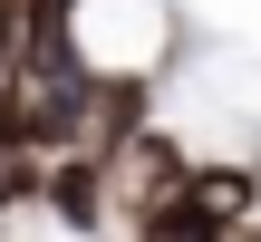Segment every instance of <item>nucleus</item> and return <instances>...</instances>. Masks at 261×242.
<instances>
[{
    "label": "nucleus",
    "instance_id": "2",
    "mask_svg": "<svg viewBox=\"0 0 261 242\" xmlns=\"http://www.w3.org/2000/svg\"><path fill=\"white\" fill-rule=\"evenodd\" d=\"M145 126H155V78H145V68H97V78H87V155L116 165Z\"/></svg>",
    "mask_w": 261,
    "mask_h": 242
},
{
    "label": "nucleus",
    "instance_id": "5",
    "mask_svg": "<svg viewBox=\"0 0 261 242\" xmlns=\"http://www.w3.org/2000/svg\"><path fill=\"white\" fill-rule=\"evenodd\" d=\"M19 39H29V10H19V0H0V87L19 78Z\"/></svg>",
    "mask_w": 261,
    "mask_h": 242
},
{
    "label": "nucleus",
    "instance_id": "4",
    "mask_svg": "<svg viewBox=\"0 0 261 242\" xmlns=\"http://www.w3.org/2000/svg\"><path fill=\"white\" fill-rule=\"evenodd\" d=\"M48 194V165L39 155H0V213H19V204H39Z\"/></svg>",
    "mask_w": 261,
    "mask_h": 242
},
{
    "label": "nucleus",
    "instance_id": "3",
    "mask_svg": "<svg viewBox=\"0 0 261 242\" xmlns=\"http://www.w3.org/2000/svg\"><path fill=\"white\" fill-rule=\"evenodd\" d=\"M39 213H48V223H68V233H107V213H116V194H107V165H97V155H58V165H48V194H39Z\"/></svg>",
    "mask_w": 261,
    "mask_h": 242
},
{
    "label": "nucleus",
    "instance_id": "6",
    "mask_svg": "<svg viewBox=\"0 0 261 242\" xmlns=\"http://www.w3.org/2000/svg\"><path fill=\"white\" fill-rule=\"evenodd\" d=\"M232 242H252V233H232Z\"/></svg>",
    "mask_w": 261,
    "mask_h": 242
},
{
    "label": "nucleus",
    "instance_id": "1",
    "mask_svg": "<svg viewBox=\"0 0 261 242\" xmlns=\"http://www.w3.org/2000/svg\"><path fill=\"white\" fill-rule=\"evenodd\" d=\"M184 184H194V155H184V146H174L165 126H145V136H136V146H126L116 165H107V194H116V213H126V223L165 213V204H174Z\"/></svg>",
    "mask_w": 261,
    "mask_h": 242
}]
</instances>
